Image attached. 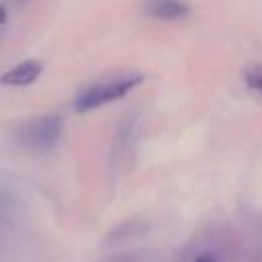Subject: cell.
<instances>
[{
  "mask_svg": "<svg viewBox=\"0 0 262 262\" xmlns=\"http://www.w3.org/2000/svg\"><path fill=\"white\" fill-rule=\"evenodd\" d=\"M192 262H217V256H215L213 252H203V254H199Z\"/></svg>",
  "mask_w": 262,
  "mask_h": 262,
  "instance_id": "cell-6",
  "label": "cell"
},
{
  "mask_svg": "<svg viewBox=\"0 0 262 262\" xmlns=\"http://www.w3.org/2000/svg\"><path fill=\"white\" fill-rule=\"evenodd\" d=\"M59 131H61V119L51 115V117H43V119H37L35 123H31L27 135H29V139H33L35 145L51 147L57 141Z\"/></svg>",
  "mask_w": 262,
  "mask_h": 262,
  "instance_id": "cell-3",
  "label": "cell"
},
{
  "mask_svg": "<svg viewBox=\"0 0 262 262\" xmlns=\"http://www.w3.org/2000/svg\"><path fill=\"white\" fill-rule=\"evenodd\" d=\"M141 82V76H123L117 80H108V82H98L94 86H88L86 90H82L76 98V111L78 113H88L92 108H98L106 102L119 100L123 98L129 90H133L137 84Z\"/></svg>",
  "mask_w": 262,
  "mask_h": 262,
  "instance_id": "cell-1",
  "label": "cell"
},
{
  "mask_svg": "<svg viewBox=\"0 0 262 262\" xmlns=\"http://www.w3.org/2000/svg\"><path fill=\"white\" fill-rule=\"evenodd\" d=\"M43 72V63L37 59H25L14 68L6 70L0 76V84L4 86H31Z\"/></svg>",
  "mask_w": 262,
  "mask_h": 262,
  "instance_id": "cell-2",
  "label": "cell"
},
{
  "mask_svg": "<svg viewBox=\"0 0 262 262\" xmlns=\"http://www.w3.org/2000/svg\"><path fill=\"white\" fill-rule=\"evenodd\" d=\"M244 78L248 88L262 96V63H250L244 72Z\"/></svg>",
  "mask_w": 262,
  "mask_h": 262,
  "instance_id": "cell-5",
  "label": "cell"
},
{
  "mask_svg": "<svg viewBox=\"0 0 262 262\" xmlns=\"http://www.w3.org/2000/svg\"><path fill=\"white\" fill-rule=\"evenodd\" d=\"M147 12L162 20H176L188 14V6L180 0H147Z\"/></svg>",
  "mask_w": 262,
  "mask_h": 262,
  "instance_id": "cell-4",
  "label": "cell"
}]
</instances>
